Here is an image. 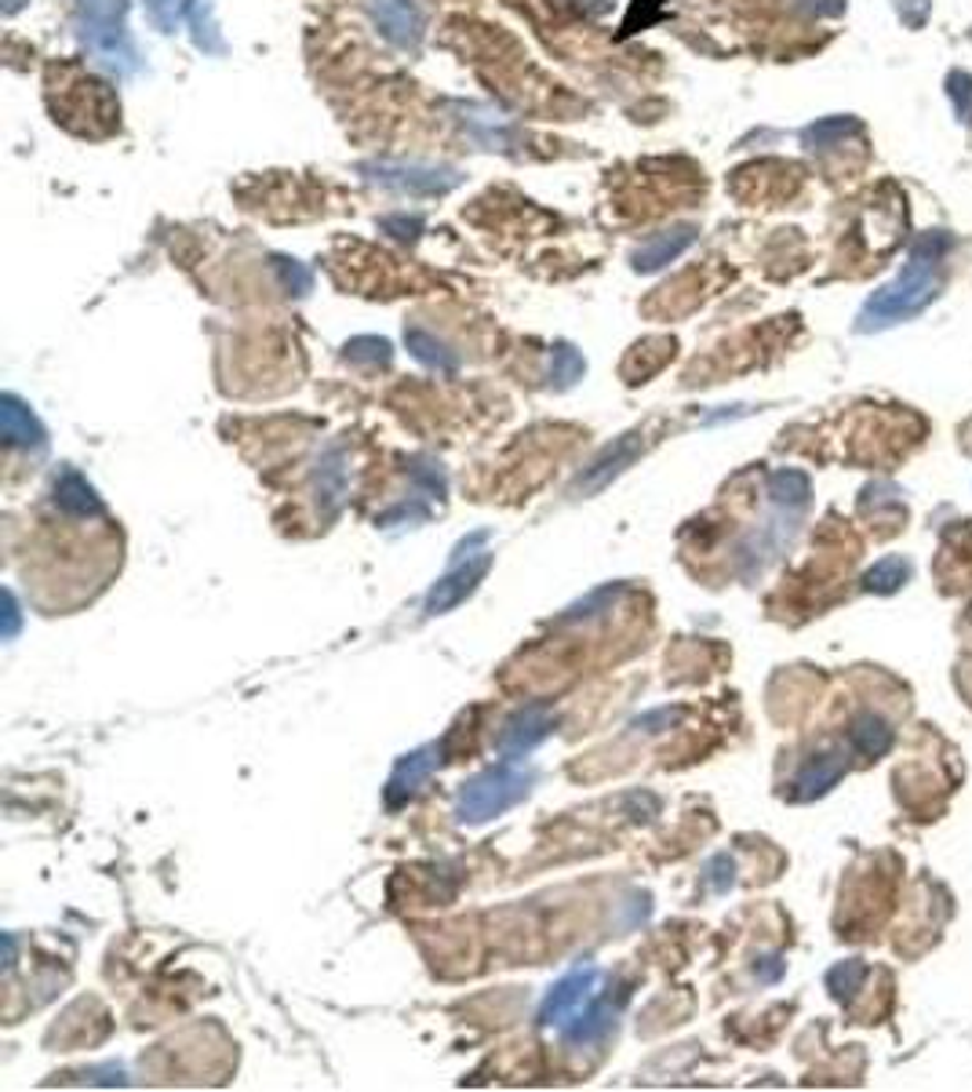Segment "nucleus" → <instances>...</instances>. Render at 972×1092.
Returning a JSON list of instances; mask_svg holds the SVG:
<instances>
[{"mask_svg": "<svg viewBox=\"0 0 972 1092\" xmlns=\"http://www.w3.org/2000/svg\"><path fill=\"white\" fill-rule=\"evenodd\" d=\"M707 885L714 888V893H729V888L736 885V860L725 856V852L710 860L707 863Z\"/></svg>", "mask_w": 972, "mask_h": 1092, "instance_id": "32", "label": "nucleus"}, {"mask_svg": "<svg viewBox=\"0 0 972 1092\" xmlns=\"http://www.w3.org/2000/svg\"><path fill=\"white\" fill-rule=\"evenodd\" d=\"M947 95H951V103L958 110V121L972 124V77L969 73L954 70L951 77H947Z\"/></svg>", "mask_w": 972, "mask_h": 1092, "instance_id": "30", "label": "nucleus"}, {"mask_svg": "<svg viewBox=\"0 0 972 1092\" xmlns=\"http://www.w3.org/2000/svg\"><path fill=\"white\" fill-rule=\"evenodd\" d=\"M430 518V507L427 503H419V499H412V503H401V507H394V510H386L383 518L376 524H383V529H390V524H412V521H427Z\"/></svg>", "mask_w": 972, "mask_h": 1092, "instance_id": "33", "label": "nucleus"}, {"mask_svg": "<svg viewBox=\"0 0 972 1092\" xmlns=\"http://www.w3.org/2000/svg\"><path fill=\"white\" fill-rule=\"evenodd\" d=\"M849 769L842 750H816L813 758H805V765L797 769L794 783H791V798L794 801H816L824 798L827 790L834 787Z\"/></svg>", "mask_w": 972, "mask_h": 1092, "instance_id": "14", "label": "nucleus"}, {"mask_svg": "<svg viewBox=\"0 0 972 1092\" xmlns=\"http://www.w3.org/2000/svg\"><path fill=\"white\" fill-rule=\"evenodd\" d=\"M594 984H597L594 965H579V969L565 973L551 990H546V998L540 1006V1023L543 1027H565L572 1016H576L590 1001Z\"/></svg>", "mask_w": 972, "mask_h": 1092, "instance_id": "11", "label": "nucleus"}, {"mask_svg": "<svg viewBox=\"0 0 972 1092\" xmlns=\"http://www.w3.org/2000/svg\"><path fill=\"white\" fill-rule=\"evenodd\" d=\"M853 135H859V124L853 117H824V121H816V124H808L805 128V146L808 149H834V146H842L845 139H853Z\"/></svg>", "mask_w": 972, "mask_h": 1092, "instance_id": "24", "label": "nucleus"}, {"mask_svg": "<svg viewBox=\"0 0 972 1092\" xmlns=\"http://www.w3.org/2000/svg\"><path fill=\"white\" fill-rule=\"evenodd\" d=\"M343 357L360 368H386L394 361V346L379 335H357L343 346Z\"/></svg>", "mask_w": 972, "mask_h": 1092, "instance_id": "25", "label": "nucleus"}, {"mask_svg": "<svg viewBox=\"0 0 972 1092\" xmlns=\"http://www.w3.org/2000/svg\"><path fill=\"white\" fill-rule=\"evenodd\" d=\"M627 998H630L627 987H619L616 995L608 990V995L590 998L587 1006H583L565 1027H561V1038H565L568 1046H597V1041H605L608 1034H613L616 1016L623 1012V1006H627Z\"/></svg>", "mask_w": 972, "mask_h": 1092, "instance_id": "8", "label": "nucleus"}, {"mask_svg": "<svg viewBox=\"0 0 972 1092\" xmlns=\"http://www.w3.org/2000/svg\"><path fill=\"white\" fill-rule=\"evenodd\" d=\"M565 4L587 11V15H602V11H608V4H613V0H565Z\"/></svg>", "mask_w": 972, "mask_h": 1092, "instance_id": "40", "label": "nucleus"}, {"mask_svg": "<svg viewBox=\"0 0 972 1092\" xmlns=\"http://www.w3.org/2000/svg\"><path fill=\"white\" fill-rule=\"evenodd\" d=\"M929 8H932L929 0H900V19H903L911 30H918V27H926Z\"/></svg>", "mask_w": 972, "mask_h": 1092, "instance_id": "36", "label": "nucleus"}, {"mask_svg": "<svg viewBox=\"0 0 972 1092\" xmlns=\"http://www.w3.org/2000/svg\"><path fill=\"white\" fill-rule=\"evenodd\" d=\"M783 969H787V965H783L780 954H765V958H757L754 976H757V980H762V984H776L780 976H783Z\"/></svg>", "mask_w": 972, "mask_h": 1092, "instance_id": "37", "label": "nucleus"}, {"mask_svg": "<svg viewBox=\"0 0 972 1092\" xmlns=\"http://www.w3.org/2000/svg\"><path fill=\"white\" fill-rule=\"evenodd\" d=\"M273 273H278V284L284 288L289 295L295 299H303L310 288H314V273H310L306 262H299V259H289V256H273Z\"/></svg>", "mask_w": 972, "mask_h": 1092, "instance_id": "27", "label": "nucleus"}, {"mask_svg": "<svg viewBox=\"0 0 972 1092\" xmlns=\"http://www.w3.org/2000/svg\"><path fill=\"white\" fill-rule=\"evenodd\" d=\"M19 623H22V616H19V605H15V594L8 590V594H4V637H8V642L19 634Z\"/></svg>", "mask_w": 972, "mask_h": 1092, "instance_id": "39", "label": "nucleus"}, {"mask_svg": "<svg viewBox=\"0 0 972 1092\" xmlns=\"http://www.w3.org/2000/svg\"><path fill=\"white\" fill-rule=\"evenodd\" d=\"M422 226H427V222H422L419 216H383V219H379V230H383V233H390L394 241H405V245L419 241Z\"/></svg>", "mask_w": 972, "mask_h": 1092, "instance_id": "31", "label": "nucleus"}, {"mask_svg": "<svg viewBox=\"0 0 972 1092\" xmlns=\"http://www.w3.org/2000/svg\"><path fill=\"white\" fill-rule=\"evenodd\" d=\"M583 372H587V361H583V354L576 346L557 343L551 350V372H546L551 386H557V391H568V386H576L583 379Z\"/></svg>", "mask_w": 972, "mask_h": 1092, "instance_id": "23", "label": "nucleus"}, {"mask_svg": "<svg viewBox=\"0 0 972 1092\" xmlns=\"http://www.w3.org/2000/svg\"><path fill=\"white\" fill-rule=\"evenodd\" d=\"M52 503L59 507V513H66V518H73V521L103 518V499L95 496L88 477H81L77 470H70V467L55 474Z\"/></svg>", "mask_w": 972, "mask_h": 1092, "instance_id": "16", "label": "nucleus"}, {"mask_svg": "<svg viewBox=\"0 0 972 1092\" xmlns=\"http://www.w3.org/2000/svg\"><path fill=\"white\" fill-rule=\"evenodd\" d=\"M864 980H867V965L864 961H856V958L853 961H838L827 973V990L838 1001H853L856 990L864 987Z\"/></svg>", "mask_w": 972, "mask_h": 1092, "instance_id": "26", "label": "nucleus"}, {"mask_svg": "<svg viewBox=\"0 0 972 1092\" xmlns=\"http://www.w3.org/2000/svg\"><path fill=\"white\" fill-rule=\"evenodd\" d=\"M351 492V459L343 445H328L314 462V507L321 521H332Z\"/></svg>", "mask_w": 972, "mask_h": 1092, "instance_id": "12", "label": "nucleus"}, {"mask_svg": "<svg viewBox=\"0 0 972 1092\" xmlns=\"http://www.w3.org/2000/svg\"><path fill=\"white\" fill-rule=\"evenodd\" d=\"M441 758H445V743H427V747H419V750H412V755H405L401 761H397L390 780H386V805L390 809L405 805V801L430 780L433 769L441 765Z\"/></svg>", "mask_w": 972, "mask_h": 1092, "instance_id": "13", "label": "nucleus"}, {"mask_svg": "<svg viewBox=\"0 0 972 1092\" xmlns=\"http://www.w3.org/2000/svg\"><path fill=\"white\" fill-rule=\"evenodd\" d=\"M182 19L190 27L194 44L205 55H227V41H222L219 19H216V0H182Z\"/></svg>", "mask_w": 972, "mask_h": 1092, "instance_id": "18", "label": "nucleus"}, {"mask_svg": "<svg viewBox=\"0 0 972 1092\" xmlns=\"http://www.w3.org/2000/svg\"><path fill=\"white\" fill-rule=\"evenodd\" d=\"M681 718V714L678 710H652V714H641V718L638 721H634V732H663V728H659V725H675Z\"/></svg>", "mask_w": 972, "mask_h": 1092, "instance_id": "34", "label": "nucleus"}, {"mask_svg": "<svg viewBox=\"0 0 972 1092\" xmlns=\"http://www.w3.org/2000/svg\"><path fill=\"white\" fill-rule=\"evenodd\" d=\"M849 743L859 758H881V755H889V747H892V728L889 721L881 718V714H856L853 718V728H849Z\"/></svg>", "mask_w": 972, "mask_h": 1092, "instance_id": "19", "label": "nucleus"}, {"mask_svg": "<svg viewBox=\"0 0 972 1092\" xmlns=\"http://www.w3.org/2000/svg\"><path fill=\"white\" fill-rule=\"evenodd\" d=\"M376 30L401 52H419L422 37H427V19L416 0H365Z\"/></svg>", "mask_w": 972, "mask_h": 1092, "instance_id": "7", "label": "nucleus"}, {"mask_svg": "<svg viewBox=\"0 0 972 1092\" xmlns=\"http://www.w3.org/2000/svg\"><path fill=\"white\" fill-rule=\"evenodd\" d=\"M907 580H911V561L900 554H889V558H881L875 569H867L864 590H870V594H896Z\"/></svg>", "mask_w": 972, "mask_h": 1092, "instance_id": "22", "label": "nucleus"}, {"mask_svg": "<svg viewBox=\"0 0 972 1092\" xmlns=\"http://www.w3.org/2000/svg\"><path fill=\"white\" fill-rule=\"evenodd\" d=\"M456 113V124L463 128L467 135L478 146L484 149H500V154H506V149H518L521 146V128L510 117H503V113H495L492 106H481V103H452L448 106Z\"/></svg>", "mask_w": 972, "mask_h": 1092, "instance_id": "9", "label": "nucleus"}, {"mask_svg": "<svg viewBox=\"0 0 972 1092\" xmlns=\"http://www.w3.org/2000/svg\"><path fill=\"white\" fill-rule=\"evenodd\" d=\"M794 8L808 11V15H838L845 0H794Z\"/></svg>", "mask_w": 972, "mask_h": 1092, "instance_id": "38", "label": "nucleus"}, {"mask_svg": "<svg viewBox=\"0 0 972 1092\" xmlns=\"http://www.w3.org/2000/svg\"><path fill=\"white\" fill-rule=\"evenodd\" d=\"M73 27L98 66L117 77L139 73L143 59L128 30V0H73Z\"/></svg>", "mask_w": 972, "mask_h": 1092, "instance_id": "2", "label": "nucleus"}, {"mask_svg": "<svg viewBox=\"0 0 972 1092\" xmlns=\"http://www.w3.org/2000/svg\"><path fill=\"white\" fill-rule=\"evenodd\" d=\"M489 569H492V554H489V550H481V554H470V558H459L452 569H448L441 580L430 586L427 601H422L427 616H441V612H452L456 605H463L473 590L481 586L484 575H489Z\"/></svg>", "mask_w": 972, "mask_h": 1092, "instance_id": "6", "label": "nucleus"}, {"mask_svg": "<svg viewBox=\"0 0 972 1092\" xmlns=\"http://www.w3.org/2000/svg\"><path fill=\"white\" fill-rule=\"evenodd\" d=\"M557 728V714L551 703H529V707H521L514 710L510 718L503 721L500 728V736H495V750H500L503 758H525L532 755L535 747L543 743L546 736H551Z\"/></svg>", "mask_w": 972, "mask_h": 1092, "instance_id": "5", "label": "nucleus"}, {"mask_svg": "<svg viewBox=\"0 0 972 1092\" xmlns=\"http://www.w3.org/2000/svg\"><path fill=\"white\" fill-rule=\"evenodd\" d=\"M769 499L776 503V510H805L808 499H813V481L802 470H776L769 477Z\"/></svg>", "mask_w": 972, "mask_h": 1092, "instance_id": "21", "label": "nucleus"}, {"mask_svg": "<svg viewBox=\"0 0 972 1092\" xmlns=\"http://www.w3.org/2000/svg\"><path fill=\"white\" fill-rule=\"evenodd\" d=\"M372 186L408 194V197H445L452 194L463 175L448 165H422V160H368L357 168Z\"/></svg>", "mask_w": 972, "mask_h": 1092, "instance_id": "4", "label": "nucleus"}, {"mask_svg": "<svg viewBox=\"0 0 972 1092\" xmlns=\"http://www.w3.org/2000/svg\"><path fill=\"white\" fill-rule=\"evenodd\" d=\"M405 346H408V354H412L416 361H422L433 372H441V375H456L459 372V354L445 343V339H438V335H430V332H422V329H408L405 332Z\"/></svg>", "mask_w": 972, "mask_h": 1092, "instance_id": "20", "label": "nucleus"}, {"mask_svg": "<svg viewBox=\"0 0 972 1092\" xmlns=\"http://www.w3.org/2000/svg\"><path fill=\"white\" fill-rule=\"evenodd\" d=\"M696 237H700V230L689 222H681V226H670V230L663 233H656L652 241H645L638 252H634V270L638 273H656V270H663L667 262H675L681 259L689 248L696 245Z\"/></svg>", "mask_w": 972, "mask_h": 1092, "instance_id": "15", "label": "nucleus"}, {"mask_svg": "<svg viewBox=\"0 0 972 1092\" xmlns=\"http://www.w3.org/2000/svg\"><path fill=\"white\" fill-rule=\"evenodd\" d=\"M532 783H535L532 769L518 765L514 758H503L500 765L478 772L473 780L459 787L456 820L459 823H489L495 815H503L506 809H514L518 801H525Z\"/></svg>", "mask_w": 972, "mask_h": 1092, "instance_id": "3", "label": "nucleus"}, {"mask_svg": "<svg viewBox=\"0 0 972 1092\" xmlns=\"http://www.w3.org/2000/svg\"><path fill=\"white\" fill-rule=\"evenodd\" d=\"M146 11L165 33L176 27V0H146Z\"/></svg>", "mask_w": 972, "mask_h": 1092, "instance_id": "35", "label": "nucleus"}, {"mask_svg": "<svg viewBox=\"0 0 972 1092\" xmlns=\"http://www.w3.org/2000/svg\"><path fill=\"white\" fill-rule=\"evenodd\" d=\"M408 477H412V485L422 492V499H441L448 492V477L441 470V462H433V459H412Z\"/></svg>", "mask_w": 972, "mask_h": 1092, "instance_id": "29", "label": "nucleus"}, {"mask_svg": "<svg viewBox=\"0 0 972 1092\" xmlns=\"http://www.w3.org/2000/svg\"><path fill=\"white\" fill-rule=\"evenodd\" d=\"M619 594H623V586H602V590H594L590 597H583L579 605H572L565 616H561V623H579V620L587 623V620L605 616V612H613Z\"/></svg>", "mask_w": 972, "mask_h": 1092, "instance_id": "28", "label": "nucleus"}, {"mask_svg": "<svg viewBox=\"0 0 972 1092\" xmlns=\"http://www.w3.org/2000/svg\"><path fill=\"white\" fill-rule=\"evenodd\" d=\"M951 248H954V237L947 230L921 233L911 245V252H907L903 270L896 273L889 284H881L864 303V310H859L856 332H881V329H892V324L918 318V313L940 295V270H943V259Z\"/></svg>", "mask_w": 972, "mask_h": 1092, "instance_id": "1", "label": "nucleus"}, {"mask_svg": "<svg viewBox=\"0 0 972 1092\" xmlns=\"http://www.w3.org/2000/svg\"><path fill=\"white\" fill-rule=\"evenodd\" d=\"M22 8H27V0H4V11H8V15H15V11H22Z\"/></svg>", "mask_w": 972, "mask_h": 1092, "instance_id": "41", "label": "nucleus"}, {"mask_svg": "<svg viewBox=\"0 0 972 1092\" xmlns=\"http://www.w3.org/2000/svg\"><path fill=\"white\" fill-rule=\"evenodd\" d=\"M645 451V434L641 430H630V434H623L619 441L608 445L602 456H597L587 470H583L576 481H572V496H597L602 488H608L616 481V477L630 467L634 459H638Z\"/></svg>", "mask_w": 972, "mask_h": 1092, "instance_id": "10", "label": "nucleus"}, {"mask_svg": "<svg viewBox=\"0 0 972 1092\" xmlns=\"http://www.w3.org/2000/svg\"><path fill=\"white\" fill-rule=\"evenodd\" d=\"M0 434H4L8 448H44L48 441L41 419L15 394H8L4 405H0Z\"/></svg>", "mask_w": 972, "mask_h": 1092, "instance_id": "17", "label": "nucleus"}]
</instances>
